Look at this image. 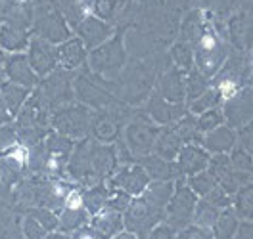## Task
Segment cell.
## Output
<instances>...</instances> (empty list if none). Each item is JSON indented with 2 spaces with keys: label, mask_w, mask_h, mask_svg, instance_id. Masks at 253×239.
Here are the masks:
<instances>
[{
  "label": "cell",
  "mask_w": 253,
  "mask_h": 239,
  "mask_svg": "<svg viewBox=\"0 0 253 239\" xmlns=\"http://www.w3.org/2000/svg\"><path fill=\"white\" fill-rule=\"evenodd\" d=\"M0 94H2V100L8 107V111L12 113V117L16 121V115L23 107V103L27 102V98L31 96V90L23 88L19 84H14L10 80H4V82H0Z\"/></svg>",
  "instance_id": "obj_5"
},
{
  "label": "cell",
  "mask_w": 253,
  "mask_h": 239,
  "mask_svg": "<svg viewBox=\"0 0 253 239\" xmlns=\"http://www.w3.org/2000/svg\"><path fill=\"white\" fill-rule=\"evenodd\" d=\"M119 184L126 188L128 191H140L146 184V176L140 172V171H132V172H125V174L119 178Z\"/></svg>",
  "instance_id": "obj_9"
},
{
  "label": "cell",
  "mask_w": 253,
  "mask_h": 239,
  "mask_svg": "<svg viewBox=\"0 0 253 239\" xmlns=\"http://www.w3.org/2000/svg\"><path fill=\"white\" fill-rule=\"evenodd\" d=\"M219 90H221V96L224 98V100H228V98H232V96L236 94V86H234L232 80H222L221 86H219Z\"/></svg>",
  "instance_id": "obj_11"
},
{
  "label": "cell",
  "mask_w": 253,
  "mask_h": 239,
  "mask_svg": "<svg viewBox=\"0 0 253 239\" xmlns=\"http://www.w3.org/2000/svg\"><path fill=\"white\" fill-rule=\"evenodd\" d=\"M17 143H19V140H17L16 123H12V125H0V153L16 147Z\"/></svg>",
  "instance_id": "obj_8"
},
{
  "label": "cell",
  "mask_w": 253,
  "mask_h": 239,
  "mask_svg": "<svg viewBox=\"0 0 253 239\" xmlns=\"http://www.w3.org/2000/svg\"><path fill=\"white\" fill-rule=\"evenodd\" d=\"M200 44H202V48L206 52H211V50H215V46H217V40H215L213 34H204L202 40H200Z\"/></svg>",
  "instance_id": "obj_14"
},
{
  "label": "cell",
  "mask_w": 253,
  "mask_h": 239,
  "mask_svg": "<svg viewBox=\"0 0 253 239\" xmlns=\"http://www.w3.org/2000/svg\"><path fill=\"white\" fill-rule=\"evenodd\" d=\"M8 2H12L16 8H19V6H23V4H27V0H8Z\"/></svg>",
  "instance_id": "obj_17"
},
{
  "label": "cell",
  "mask_w": 253,
  "mask_h": 239,
  "mask_svg": "<svg viewBox=\"0 0 253 239\" xmlns=\"http://www.w3.org/2000/svg\"><path fill=\"white\" fill-rule=\"evenodd\" d=\"M92 230L100 238H115L121 230V216L113 210H104L94 218Z\"/></svg>",
  "instance_id": "obj_6"
},
{
  "label": "cell",
  "mask_w": 253,
  "mask_h": 239,
  "mask_svg": "<svg viewBox=\"0 0 253 239\" xmlns=\"http://www.w3.org/2000/svg\"><path fill=\"white\" fill-rule=\"evenodd\" d=\"M173 232L167 228V226H159V228H156L154 232H152V236H150V239H173Z\"/></svg>",
  "instance_id": "obj_13"
},
{
  "label": "cell",
  "mask_w": 253,
  "mask_h": 239,
  "mask_svg": "<svg viewBox=\"0 0 253 239\" xmlns=\"http://www.w3.org/2000/svg\"><path fill=\"white\" fill-rule=\"evenodd\" d=\"M27 60L31 64L33 71L39 77H44L54 69V65L58 62V50L48 40L33 38L29 42V48H27Z\"/></svg>",
  "instance_id": "obj_2"
},
{
  "label": "cell",
  "mask_w": 253,
  "mask_h": 239,
  "mask_svg": "<svg viewBox=\"0 0 253 239\" xmlns=\"http://www.w3.org/2000/svg\"><path fill=\"white\" fill-rule=\"evenodd\" d=\"M4 73H6V80L29 90H33L39 82V75L33 71L27 54H8L4 64Z\"/></svg>",
  "instance_id": "obj_1"
},
{
  "label": "cell",
  "mask_w": 253,
  "mask_h": 239,
  "mask_svg": "<svg viewBox=\"0 0 253 239\" xmlns=\"http://www.w3.org/2000/svg\"><path fill=\"white\" fill-rule=\"evenodd\" d=\"M12 123H14V117L8 111V107L2 100V94H0V125H12Z\"/></svg>",
  "instance_id": "obj_12"
},
{
  "label": "cell",
  "mask_w": 253,
  "mask_h": 239,
  "mask_svg": "<svg viewBox=\"0 0 253 239\" xmlns=\"http://www.w3.org/2000/svg\"><path fill=\"white\" fill-rule=\"evenodd\" d=\"M81 56H83V52H81L79 42H69V44L63 46L60 60L63 62V65H69V67H71V65L79 64Z\"/></svg>",
  "instance_id": "obj_10"
},
{
  "label": "cell",
  "mask_w": 253,
  "mask_h": 239,
  "mask_svg": "<svg viewBox=\"0 0 253 239\" xmlns=\"http://www.w3.org/2000/svg\"><path fill=\"white\" fill-rule=\"evenodd\" d=\"M29 42V33L17 19H8L0 25V48L6 54H23Z\"/></svg>",
  "instance_id": "obj_3"
},
{
  "label": "cell",
  "mask_w": 253,
  "mask_h": 239,
  "mask_svg": "<svg viewBox=\"0 0 253 239\" xmlns=\"http://www.w3.org/2000/svg\"><path fill=\"white\" fill-rule=\"evenodd\" d=\"M113 239H134V236L132 234H117Z\"/></svg>",
  "instance_id": "obj_16"
},
{
  "label": "cell",
  "mask_w": 253,
  "mask_h": 239,
  "mask_svg": "<svg viewBox=\"0 0 253 239\" xmlns=\"http://www.w3.org/2000/svg\"><path fill=\"white\" fill-rule=\"evenodd\" d=\"M46 117V105H44V96L41 92H35L27 98L23 107L16 115V127H41L44 125Z\"/></svg>",
  "instance_id": "obj_4"
},
{
  "label": "cell",
  "mask_w": 253,
  "mask_h": 239,
  "mask_svg": "<svg viewBox=\"0 0 253 239\" xmlns=\"http://www.w3.org/2000/svg\"><path fill=\"white\" fill-rule=\"evenodd\" d=\"M44 239H65V238H63V236H58V234H48Z\"/></svg>",
  "instance_id": "obj_18"
},
{
  "label": "cell",
  "mask_w": 253,
  "mask_h": 239,
  "mask_svg": "<svg viewBox=\"0 0 253 239\" xmlns=\"http://www.w3.org/2000/svg\"><path fill=\"white\" fill-rule=\"evenodd\" d=\"M21 234H23V239H44L48 234L46 226L42 224V220L35 214V210H27V214L21 218Z\"/></svg>",
  "instance_id": "obj_7"
},
{
  "label": "cell",
  "mask_w": 253,
  "mask_h": 239,
  "mask_svg": "<svg viewBox=\"0 0 253 239\" xmlns=\"http://www.w3.org/2000/svg\"><path fill=\"white\" fill-rule=\"evenodd\" d=\"M6 58H8V54L0 48V82H4L6 80V73H4V64H6Z\"/></svg>",
  "instance_id": "obj_15"
}]
</instances>
